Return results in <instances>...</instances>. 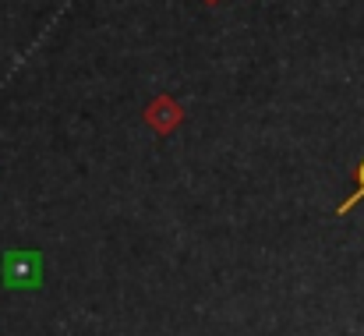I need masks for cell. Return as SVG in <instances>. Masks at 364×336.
<instances>
[{"mask_svg": "<svg viewBox=\"0 0 364 336\" xmlns=\"http://www.w3.org/2000/svg\"><path fill=\"white\" fill-rule=\"evenodd\" d=\"M0 276H4V287H11V290L39 287L43 283V258H39V251H11V255H4Z\"/></svg>", "mask_w": 364, "mask_h": 336, "instance_id": "obj_1", "label": "cell"}, {"mask_svg": "<svg viewBox=\"0 0 364 336\" xmlns=\"http://www.w3.org/2000/svg\"><path fill=\"white\" fill-rule=\"evenodd\" d=\"M361 199H364V163H361V170H358V191H354V195H350V199L340 206V213H350V209H354Z\"/></svg>", "mask_w": 364, "mask_h": 336, "instance_id": "obj_2", "label": "cell"}]
</instances>
